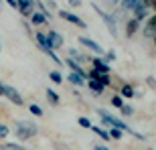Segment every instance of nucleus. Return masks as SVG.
Returning a JSON list of instances; mask_svg holds the SVG:
<instances>
[{"label": "nucleus", "mask_w": 156, "mask_h": 150, "mask_svg": "<svg viewBox=\"0 0 156 150\" xmlns=\"http://www.w3.org/2000/svg\"><path fill=\"white\" fill-rule=\"evenodd\" d=\"M87 85H89V89H91L95 95H101V93H104V89H105V87H101L95 79H89V81H87Z\"/></svg>", "instance_id": "12"}, {"label": "nucleus", "mask_w": 156, "mask_h": 150, "mask_svg": "<svg viewBox=\"0 0 156 150\" xmlns=\"http://www.w3.org/2000/svg\"><path fill=\"white\" fill-rule=\"evenodd\" d=\"M112 105L120 110L122 105H124V99H122V95H114V98H112Z\"/></svg>", "instance_id": "23"}, {"label": "nucleus", "mask_w": 156, "mask_h": 150, "mask_svg": "<svg viewBox=\"0 0 156 150\" xmlns=\"http://www.w3.org/2000/svg\"><path fill=\"white\" fill-rule=\"evenodd\" d=\"M120 110H122V114H124V116H132L134 114V108H132V105H126V104L122 105Z\"/></svg>", "instance_id": "25"}, {"label": "nucleus", "mask_w": 156, "mask_h": 150, "mask_svg": "<svg viewBox=\"0 0 156 150\" xmlns=\"http://www.w3.org/2000/svg\"><path fill=\"white\" fill-rule=\"evenodd\" d=\"M29 110H30V114H33V116H43V108H41V105H37V104H30Z\"/></svg>", "instance_id": "22"}, {"label": "nucleus", "mask_w": 156, "mask_h": 150, "mask_svg": "<svg viewBox=\"0 0 156 150\" xmlns=\"http://www.w3.org/2000/svg\"><path fill=\"white\" fill-rule=\"evenodd\" d=\"M79 43L83 47H87V49H91V51H95V53H99V55H104V49L95 43V41H91V39H87V37H79Z\"/></svg>", "instance_id": "8"}, {"label": "nucleus", "mask_w": 156, "mask_h": 150, "mask_svg": "<svg viewBox=\"0 0 156 150\" xmlns=\"http://www.w3.org/2000/svg\"><path fill=\"white\" fill-rule=\"evenodd\" d=\"M93 150H110L105 144H98V146H93Z\"/></svg>", "instance_id": "29"}, {"label": "nucleus", "mask_w": 156, "mask_h": 150, "mask_svg": "<svg viewBox=\"0 0 156 150\" xmlns=\"http://www.w3.org/2000/svg\"><path fill=\"white\" fill-rule=\"evenodd\" d=\"M67 2H69V6H73V8H77V6L83 4V0H67Z\"/></svg>", "instance_id": "28"}, {"label": "nucleus", "mask_w": 156, "mask_h": 150, "mask_svg": "<svg viewBox=\"0 0 156 150\" xmlns=\"http://www.w3.org/2000/svg\"><path fill=\"white\" fill-rule=\"evenodd\" d=\"M49 77H51V81H55V83H63V75L59 73V71H51Z\"/></svg>", "instance_id": "21"}, {"label": "nucleus", "mask_w": 156, "mask_h": 150, "mask_svg": "<svg viewBox=\"0 0 156 150\" xmlns=\"http://www.w3.org/2000/svg\"><path fill=\"white\" fill-rule=\"evenodd\" d=\"M93 65H95V71H99V73H104V75H108L110 73V65L105 63V61H101V59H93Z\"/></svg>", "instance_id": "10"}, {"label": "nucleus", "mask_w": 156, "mask_h": 150, "mask_svg": "<svg viewBox=\"0 0 156 150\" xmlns=\"http://www.w3.org/2000/svg\"><path fill=\"white\" fill-rule=\"evenodd\" d=\"M47 20H49V18H47L43 12H33V14H30V23L33 24H45Z\"/></svg>", "instance_id": "11"}, {"label": "nucleus", "mask_w": 156, "mask_h": 150, "mask_svg": "<svg viewBox=\"0 0 156 150\" xmlns=\"http://www.w3.org/2000/svg\"><path fill=\"white\" fill-rule=\"evenodd\" d=\"M154 33H156V16H150L148 23H146V27H144V35L148 37V39H152Z\"/></svg>", "instance_id": "9"}, {"label": "nucleus", "mask_w": 156, "mask_h": 150, "mask_svg": "<svg viewBox=\"0 0 156 150\" xmlns=\"http://www.w3.org/2000/svg\"><path fill=\"white\" fill-rule=\"evenodd\" d=\"M37 132H39V128L33 124V122H27V120H20L16 122V138L18 140H29L33 138V136H37Z\"/></svg>", "instance_id": "2"}, {"label": "nucleus", "mask_w": 156, "mask_h": 150, "mask_svg": "<svg viewBox=\"0 0 156 150\" xmlns=\"http://www.w3.org/2000/svg\"><path fill=\"white\" fill-rule=\"evenodd\" d=\"M77 122H79V126H81V128H91V122L87 120V118H79Z\"/></svg>", "instance_id": "26"}, {"label": "nucleus", "mask_w": 156, "mask_h": 150, "mask_svg": "<svg viewBox=\"0 0 156 150\" xmlns=\"http://www.w3.org/2000/svg\"><path fill=\"white\" fill-rule=\"evenodd\" d=\"M138 27H140V23L138 20H128V24H126V33H128V37H132L134 33H136V30H138Z\"/></svg>", "instance_id": "13"}, {"label": "nucleus", "mask_w": 156, "mask_h": 150, "mask_svg": "<svg viewBox=\"0 0 156 150\" xmlns=\"http://www.w3.org/2000/svg\"><path fill=\"white\" fill-rule=\"evenodd\" d=\"M6 2H8V4H10L12 8H16V0H6Z\"/></svg>", "instance_id": "31"}, {"label": "nucleus", "mask_w": 156, "mask_h": 150, "mask_svg": "<svg viewBox=\"0 0 156 150\" xmlns=\"http://www.w3.org/2000/svg\"><path fill=\"white\" fill-rule=\"evenodd\" d=\"M67 79H69L73 85H83V83H85V79H83V77H79V75H75V73H69V77H67Z\"/></svg>", "instance_id": "15"}, {"label": "nucleus", "mask_w": 156, "mask_h": 150, "mask_svg": "<svg viewBox=\"0 0 156 150\" xmlns=\"http://www.w3.org/2000/svg\"><path fill=\"white\" fill-rule=\"evenodd\" d=\"M122 95H124V98H134V87L130 85V83H126V85L122 87Z\"/></svg>", "instance_id": "16"}, {"label": "nucleus", "mask_w": 156, "mask_h": 150, "mask_svg": "<svg viewBox=\"0 0 156 150\" xmlns=\"http://www.w3.org/2000/svg\"><path fill=\"white\" fill-rule=\"evenodd\" d=\"M152 4H154V0H138V6H142V8H152Z\"/></svg>", "instance_id": "24"}, {"label": "nucleus", "mask_w": 156, "mask_h": 150, "mask_svg": "<svg viewBox=\"0 0 156 150\" xmlns=\"http://www.w3.org/2000/svg\"><path fill=\"white\" fill-rule=\"evenodd\" d=\"M105 59H108V61H114V59H116V53H108Z\"/></svg>", "instance_id": "30"}, {"label": "nucleus", "mask_w": 156, "mask_h": 150, "mask_svg": "<svg viewBox=\"0 0 156 150\" xmlns=\"http://www.w3.org/2000/svg\"><path fill=\"white\" fill-rule=\"evenodd\" d=\"M45 37H47V47H49L51 51H55V49H61V47H63V37L59 35L57 30L45 33Z\"/></svg>", "instance_id": "4"}, {"label": "nucleus", "mask_w": 156, "mask_h": 150, "mask_svg": "<svg viewBox=\"0 0 156 150\" xmlns=\"http://www.w3.org/2000/svg\"><path fill=\"white\" fill-rule=\"evenodd\" d=\"M116 2H118V0H105V4H110V6H114Z\"/></svg>", "instance_id": "33"}, {"label": "nucleus", "mask_w": 156, "mask_h": 150, "mask_svg": "<svg viewBox=\"0 0 156 150\" xmlns=\"http://www.w3.org/2000/svg\"><path fill=\"white\" fill-rule=\"evenodd\" d=\"M0 6H2V0H0Z\"/></svg>", "instance_id": "34"}, {"label": "nucleus", "mask_w": 156, "mask_h": 150, "mask_svg": "<svg viewBox=\"0 0 156 150\" xmlns=\"http://www.w3.org/2000/svg\"><path fill=\"white\" fill-rule=\"evenodd\" d=\"M0 49H2V45H0Z\"/></svg>", "instance_id": "35"}, {"label": "nucleus", "mask_w": 156, "mask_h": 150, "mask_svg": "<svg viewBox=\"0 0 156 150\" xmlns=\"http://www.w3.org/2000/svg\"><path fill=\"white\" fill-rule=\"evenodd\" d=\"M91 8H93L95 12H98V14H99L101 18H104V23L108 24V29H110V33H112V35H116V30H118V27H116V18L112 16V14H108L105 10H101V8H99V6L95 4V2L91 4Z\"/></svg>", "instance_id": "3"}, {"label": "nucleus", "mask_w": 156, "mask_h": 150, "mask_svg": "<svg viewBox=\"0 0 156 150\" xmlns=\"http://www.w3.org/2000/svg\"><path fill=\"white\" fill-rule=\"evenodd\" d=\"M122 6H124L126 10H134V8L138 6V0H124V2H122Z\"/></svg>", "instance_id": "20"}, {"label": "nucleus", "mask_w": 156, "mask_h": 150, "mask_svg": "<svg viewBox=\"0 0 156 150\" xmlns=\"http://www.w3.org/2000/svg\"><path fill=\"white\" fill-rule=\"evenodd\" d=\"M108 136H110V140H120L122 136H124V132H122V130H118V128H112Z\"/></svg>", "instance_id": "18"}, {"label": "nucleus", "mask_w": 156, "mask_h": 150, "mask_svg": "<svg viewBox=\"0 0 156 150\" xmlns=\"http://www.w3.org/2000/svg\"><path fill=\"white\" fill-rule=\"evenodd\" d=\"M91 130H93L95 134H98L99 138H104V140H110V136H108V132H105L104 128H99V126H91Z\"/></svg>", "instance_id": "17"}, {"label": "nucleus", "mask_w": 156, "mask_h": 150, "mask_svg": "<svg viewBox=\"0 0 156 150\" xmlns=\"http://www.w3.org/2000/svg\"><path fill=\"white\" fill-rule=\"evenodd\" d=\"M4 95L8 99H10L12 104H18V105H23V98H20V93L14 89V87H10V85H4Z\"/></svg>", "instance_id": "7"}, {"label": "nucleus", "mask_w": 156, "mask_h": 150, "mask_svg": "<svg viewBox=\"0 0 156 150\" xmlns=\"http://www.w3.org/2000/svg\"><path fill=\"white\" fill-rule=\"evenodd\" d=\"M59 16H61V18H65V20H67V23H71V24H77V27H81V29H85V27H87V24L83 23V20H81V18L77 16V14H73V12L59 10Z\"/></svg>", "instance_id": "6"}, {"label": "nucleus", "mask_w": 156, "mask_h": 150, "mask_svg": "<svg viewBox=\"0 0 156 150\" xmlns=\"http://www.w3.org/2000/svg\"><path fill=\"white\" fill-rule=\"evenodd\" d=\"M35 2L37 0H16V10L24 16H30L35 12Z\"/></svg>", "instance_id": "5"}, {"label": "nucleus", "mask_w": 156, "mask_h": 150, "mask_svg": "<svg viewBox=\"0 0 156 150\" xmlns=\"http://www.w3.org/2000/svg\"><path fill=\"white\" fill-rule=\"evenodd\" d=\"M0 150H24L20 144H12V142H6V144L0 146Z\"/></svg>", "instance_id": "19"}, {"label": "nucleus", "mask_w": 156, "mask_h": 150, "mask_svg": "<svg viewBox=\"0 0 156 150\" xmlns=\"http://www.w3.org/2000/svg\"><path fill=\"white\" fill-rule=\"evenodd\" d=\"M99 116H101V120L105 122V124H110V126H114V128H118V130H122V132H128V134H132V136H136L138 140H144V136L142 134H138V132H134L132 128L128 126V124H124L122 120H118V118H114V116H110L105 110H99L98 112Z\"/></svg>", "instance_id": "1"}, {"label": "nucleus", "mask_w": 156, "mask_h": 150, "mask_svg": "<svg viewBox=\"0 0 156 150\" xmlns=\"http://www.w3.org/2000/svg\"><path fill=\"white\" fill-rule=\"evenodd\" d=\"M8 126H4V124H0V138H4V136H8Z\"/></svg>", "instance_id": "27"}, {"label": "nucleus", "mask_w": 156, "mask_h": 150, "mask_svg": "<svg viewBox=\"0 0 156 150\" xmlns=\"http://www.w3.org/2000/svg\"><path fill=\"white\" fill-rule=\"evenodd\" d=\"M47 99H49V104H53V105H57V104H59V95L53 91L51 87L47 89Z\"/></svg>", "instance_id": "14"}, {"label": "nucleus", "mask_w": 156, "mask_h": 150, "mask_svg": "<svg viewBox=\"0 0 156 150\" xmlns=\"http://www.w3.org/2000/svg\"><path fill=\"white\" fill-rule=\"evenodd\" d=\"M0 95H4V83L0 81Z\"/></svg>", "instance_id": "32"}]
</instances>
